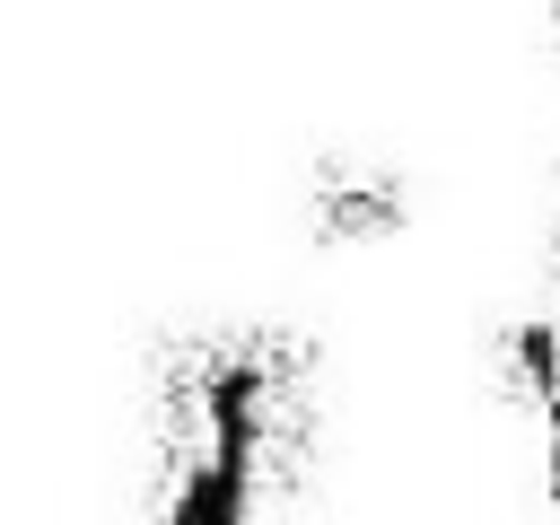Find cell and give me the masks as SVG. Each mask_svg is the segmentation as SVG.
I'll list each match as a JSON object with an SVG mask.
<instances>
[{"instance_id":"obj_1","label":"cell","mask_w":560,"mask_h":525,"mask_svg":"<svg viewBox=\"0 0 560 525\" xmlns=\"http://www.w3.org/2000/svg\"><path fill=\"white\" fill-rule=\"evenodd\" d=\"M315 429V359L289 332H201L158 368L149 525H271Z\"/></svg>"},{"instance_id":"obj_3","label":"cell","mask_w":560,"mask_h":525,"mask_svg":"<svg viewBox=\"0 0 560 525\" xmlns=\"http://www.w3.org/2000/svg\"><path fill=\"white\" fill-rule=\"evenodd\" d=\"M542 350V464H551V508H560V359H551V341H534Z\"/></svg>"},{"instance_id":"obj_2","label":"cell","mask_w":560,"mask_h":525,"mask_svg":"<svg viewBox=\"0 0 560 525\" xmlns=\"http://www.w3.org/2000/svg\"><path fill=\"white\" fill-rule=\"evenodd\" d=\"M402 219H411V184L385 158H315V175H306L315 245H385Z\"/></svg>"}]
</instances>
